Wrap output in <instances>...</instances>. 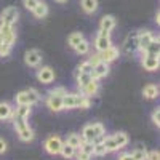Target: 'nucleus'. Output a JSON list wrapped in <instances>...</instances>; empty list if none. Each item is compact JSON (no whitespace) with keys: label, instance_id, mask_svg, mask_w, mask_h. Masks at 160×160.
<instances>
[{"label":"nucleus","instance_id":"32","mask_svg":"<svg viewBox=\"0 0 160 160\" xmlns=\"http://www.w3.org/2000/svg\"><path fill=\"white\" fill-rule=\"evenodd\" d=\"M106 154H109V152L106 151L102 142H95V146H93V155L95 157H104Z\"/></svg>","mask_w":160,"mask_h":160},{"label":"nucleus","instance_id":"14","mask_svg":"<svg viewBox=\"0 0 160 160\" xmlns=\"http://www.w3.org/2000/svg\"><path fill=\"white\" fill-rule=\"evenodd\" d=\"M118 56H120V50H118V48H115L114 45H112V47H109L108 50H104V51H101V53H99L101 61L108 62V64H111V62H114L115 59H118Z\"/></svg>","mask_w":160,"mask_h":160},{"label":"nucleus","instance_id":"35","mask_svg":"<svg viewBox=\"0 0 160 160\" xmlns=\"http://www.w3.org/2000/svg\"><path fill=\"white\" fill-rule=\"evenodd\" d=\"M93 146H95V144H93V142H87V141H83L82 144H80V151H82V152H85V154H88V155H91L93 157Z\"/></svg>","mask_w":160,"mask_h":160},{"label":"nucleus","instance_id":"27","mask_svg":"<svg viewBox=\"0 0 160 160\" xmlns=\"http://www.w3.org/2000/svg\"><path fill=\"white\" fill-rule=\"evenodd\" d=\"M82 10L88 15H93L96 10H98V0H82Z\"/></svg>","mask_w":160,"mask_h":160},{"label":"nucleus","instance_id":"34","mask_svg":"<svg viewBox=\"0 0 160 160\" xmlns=\"http://www.w3.org/2000/svg\"><path fill=\"white\" fill-rule=\"evenodd\" d=\"M77 71H78V72H85V74H91L93 66H91V62L87 59V61H83V62L78 64V69H77Z\"/></svg>","mask_w":160,"mask_h":160},{"label":"nucleus","instance_id":"37","mask_svg":"<svg viewBox=\"0 0 160 160\" xmlns=\"http://www.w3.org/2000/svg\"><path fill=\"white\" fill-rule=\"evenodd\" d=\"M11 45L5 43V42H0V56H8L11 53Z\"/></svg>","mask_w":160,"mask_h":160},{"label":"nucleus","instance_id":"18","mask_svg":"<svg viewBox=\"0 0 160 160\" xmlns=\"http://www.w3.org/2000/svg\"><path fill=\"white\" fill-rule=\"evenodd\" d=\"M115 24H117V21H115V18H114L112 15H106V16L101 18L99 31H104V32H109V34H111V31L115 28Z\"/></svg>","mask_w":160,"mask_h":160},{"label":"nucleus","instance_id":"11","mask_svg":"<svg viewBox=\"0 0 160 160\" xmlns=\"http://www.w3.org/2000/svg\"><path fill=\"white\" fill-rule=\"evenodd\" d=\"M155 37L151 31H138V51L144 53V50L148 48V45L152 42Z\"/></svg>","mask_w":160,"mask_h":160},{"label":"nucleus","instance_id":"21","mask_svg":"<svg viewBox=\"0 0 160 160\" xmlns=\"http://www.w3.org/2000/svg\"><path fill=\"white\" fill-rule=\"evenodd\" d=\"M32 15L37 18V19H43L47 15H48V5L45 2H38L37 7L32 10Z\"/></svg>","mask_w":160,"mask_h":160},{"label":"nucleus","instance_id":"40","mask_svg":"<svg viewBox=\"0 0 160 160\" xmlns=\"http://www.w3.org/2000/svg\"><path fill=\"white\" fill-rule=\"evenodd\" d=\"M38 2H40V0H24V7L28 8V10H31V11H32V10L37 7V3H38Z\"/></svg>","mask_w":160,"mask_h":160},{"label":"nucleus","instance_id":"44","mask_svg":"<svg viewBox=\"0 0 160 160\" xmlns=\"http://www.w3.org/2000/svg\"><path fill=\"white\" fill-rule=\"evenodd\" d=\"M5 151H7V142L0 138V154H3Z\"/></svg>","mask_w":160,"mask_h":160},{"label":"nucleus","instance_id":"2","mask_svg":"<svg viewBox=\"0 0 160 160\" xmlns=\"http://www.w3.org/2000/svg\"><path fill=\"white\" fill-rule=\"evenodd\" d=\"M13 125H15L16 135L19 136L21 141H24V142L34 141L35 133H34V130H32V127L29 125L28 120H24V118H13Z\"/></svg>","mask_w":160,"mask_h":160},{"label":"nucleus","instance_id":"38","mask_svg":"<svg viewBox=\"0 0 160 160\" xmlns=\"http://www.w3.org/2000/svg\"><path fill=\"white\" fill-rule=\"evenodd\" d=\"M74 160H91V155L82 152L80 149H75V154H74Z\"/></svg>","mask_w":160,"mask_h":160},{"label":"nucleus","instance_id":"15","mask_svg":"<svg viewBox=\"0 0 160 160\" xmlns=\"http://www.w3.org/2000/svg\"><path fill=\"white\" fill-rule=\"evenodd\" d=\"M47 108L53 112H61L62 111V96H55V95H47Z\"/></svg>","mask_w":160,"mask_h":160},{"label":"nucleus","instance_id":"28","mask_svg":"<svg viewBox=\"0 0 160 160\" xmlns=\"http://www.w3.org/2000/svg\"><path fill=\"white\" fill-rule=\"evenodd\" d=\"M141 55H152V56H158V37H155L152 42L148 45V48L144 50V53Z\"/></svg>","mask_w":160,"mask_h":160},{"label":"nucleus","instance_id":"30","mask_svg":"<svg viewBox=\"0 0 160 160\" xmlns=\"http://www.w3.org/2000/svg\"><path fill=\"white\" fill-rule=\"evenodd\" d=\"M74 51L77 53V55H88V53H90V42L83 38L82 42L74 48Z\"/></svg>","mask_w":160,"mask_h":160},{"label":"nucleus","instance_id":"1","mask_svg":"<svg viewBox=\"0 0 160 160\" xmlns=\"http://www.w3.org/2000/svg\"><path fill=\"white\" fill-rule=\"evenodd\" d=\"M83 141L87 142H102L104 136H106V127L99 122H95V123H88L83 127L82 133H80Z\"/></svg>","mask_w":160,"mask_h":160},{"label":"nucleus","instance_id":"46","mask_svg":"<svg viewBox=\"0 0 160 160\" xmlns=\"http://www.w3.org/2000/svg\"><path fill=\"white\" fill-rule=\"evenodd\" d=\"M55 2H58V3H66L68 0H55Z\"/></svg>","mask_w":160,"mask_h":160},{"label":"nucleus","instance_id":"41","mask_svg":"<svg viewBox=\"0 0 160 160\" xmlns=\"http://www.w3.org/2000/svg\"><path fill=\"white\" fill-rule=\"evenodd\" d=\"M146 160H160L158 151H148V157H146Z\"/></svg>","mask_w":160,"mask_h":160},{"label":"nucleus","instance_id":"22","mask_svg":"<svg viewBox=\"0 0 160 160\" xmlns=\"http://www.w3.org/2000/svg\"><path fill=\"white\" fill-rule=\"evenodd\" d=\"M91 80H93L91 74H85V72H78V71H77V74H75V82H77L78 90H82L88 82H91Z\"/></svg>","mask_w":160,"mask_h":160},{"label":"nucleus","instance_id":"7","mask_svg":"<svg viewBox=\"0 0 160 160\" xmlns=\"http://www.w3.org/2000/svg\"><path fill=\"white\" fill-rule=\"evenodd\" d=\"M42 53L38 50H28L24 53V62L29 66V68H38L40 64H42Z\"/></svg>","mask_w":160,"mask_h":160},{"label":"nucleus","instance_id":"23","mask_svg":"<svg viewBox=\"0 0 160 160\" xmlns=\"http://www.w3.org/2000/svg\"><path fill=\"white\" fill-rule=\"evenodd\" d=\"M114 139H115V142H117V146H118V149H123L125 146L130 142V138H128V135L125 131H117V133H114Z\"/></svg>","mask_w":160,"mask_h":160},{"label":"nucleus","instance_id":"20","mask_svg":"<svg viewBox=\"0 0 160 160\" xmlns=\"http://www.w3.org/2000/svg\"><path fill=\"white\" fill-rule=\"evenodd\" d=\"M31 106L28 104H22V106H16V109H15V118H24V120H28L31 117Z\"/></svg>","mask_w":160,"mask_h":160},{"label":"nucleus","instance_id":"17","mask_svg":"<svg viewBox=\"0 0 160 160\" xmlns=\"http://www.w3.org/2000/svg\"><path fill=\"white\" fill-rule=\"evenodd\" d=\"M98 91H99V82H98V80H91V82H88L82 90H80V93H82V95H85L87 98L96 96Z\"/></svg>","mask_w":160,"mask_h":160},{"label":"nucleus","instance_id":"43","mask_svg":"<svg viewBox=\"0 0 160 160\" xmlns=\"http://www.w3.org/2000/svg\"><path fill=\"white\" fill-rule=\"evenodd\" d=\"M117 160H135V158L131 157V154H130V152H122V154H120V155L117 157Z\"/></svg>","mask_w":160,"mask_h":160},{"label":"nucleus","instance_id":"16","mask_svg":"<svg viewBox=\"0 0 160 160\" xmlns=\"http://www.w3.org/2000/svg\"><path fill=\"white\" fill-rule=\"evenodd\" d=\"M10 118H15V108L10 102L2 101L0 102V120H10Z\"/></svg>","mask_w":160,"mask_h":160},{"label":"nucleus","instance_id":"26","mask_svg":"<svg viewBox=\"0 0 160 160\" xmlns=\"http://www.w3.org/2000/svg\"><path fill=\"white\" fill-rule=\"evenodd\" d=\"M82 142H83V139H82V136H80L78 133H71V135H68V138H66V144L72 146L74 149H78Z\"/></svg>","mask_w":160,"mask_h":160},{"label":"nucleus","instance_id":"5","mask_svg":"<svg viewBox=\"0 0 160 160\" xmlns=\"http://www.w3.org/2000/svg\"><path fill=\"white\" fill-rule=\"evenodd\" d=\"M19 18V11L16 7H7L2 15H0V24H5V26H13Z\"/></svg>","mask_w":160,"mask_h":160},{"label":"nucleus","instance_id":"13","mask_svg":"<svg viewBox=\"0 0 160 160\" xmlns=\"http://www.w3.org/2000/svg\"><path fill=\"white\" fill-rule=\"evenodd\" d=\"M109 71H111L109 64H108V62H104V61H99L96 66H93L91 77H93V80H101V78H104L106 75L109 74Z\"/></svg>","mask_w":160,"mask_h":160},{"label":"nucleus","instance_id":"19","mask_svg":"<svg viewBox=\"0 0 160 160\" xmlns=\"http://www.w3.org/2000/svg\"><path fill=\"white\" fill-rule=\"evenodd\" d=\"M142 96L146 99H155L158 96V87L155 83H148L142 88Z\"/></svg>","mask_w":160,"mask_h":160},{"label":"nucleus","instance_id":"3","mask_svg":"<svg viewBox=\"0 0 160 160\" xmlns=\"http://www.w3.org/2000/svg\"><path fill=\"white\" fill-rule=\"evenodd\" d=\"M62 144H64V141H62L58 135H51V136H48V138L45 139L43 148H45V151H47L48 154H51V155H58V154L61 152Z\"/></svg>","mask_w":160,"mask_h":160},{"label":"nucleus","instance_id":"12","mask_svg":"<svg viewBox=\"0 0 160 160\" xmlns=\"http://www.w3.org/2000/svg\"><path fill=\"white\" fill-rule=\"evenodd\" d=\"M141 64L146 71L149 72H154L158 69L160 66V61H158V56H152V55H141Z\"/></svg>","mask_w":160,"mask_h":160},{"label":"nucleus","instance_id":"42","mask_svg":"<svg viewBox=\"0 0 160 160\" xmlns=\"http://www.w3.org/2000/svg\"><path fill=\"white\" fill-rule=\"evenodd\" d=\"M88 61L91 62V66H96V64L101 61V58H99V53H95V55H91V58H90Z\"/></svg>","mask_w":160,"mask_h":160},{"label":"nucleus","instance_id":"8","mask_svg":"<svg viewBox=\"0 0 160 160\" xmlns=\"http://www.w3.org/2000/svg\"><path fill=\"white\" fill-rule=\"evenodd\" d=\"M0 40L8 45H15L16 42V32L13 31V26H5V24H0Z\"/></svg>","mask_w":160,"mask_h":160},{"label":"nucleus","instance_id":"33","mask_svg":"<svg viewBox=\"0 0 160 160\" xmlns=\"http://www.w3.org/2000/svg\"><path fill=\"white\" fill-rule=\"evenodd\" d=\"M15 99H16V106H22V104H28V106H29L28 95H26V90H24V91H19V93H16Z\"/></svg>","mask_w":160,"mask_h":160},{"label":"nucleus","instance_id":"31","mask_svg":"<svg viewBox=\"0 0 160 160\" xmlns=\"http://www.w3.org/2000/svg\"><path fill=\"white\" fill-rule=\"evenodd\" d=\"M64 158H74V154H75V149L72 148V146L69 144H62V148H61V152H59Z\"/></svg>","mask_w":160,"mask_h":160},{"label":"nucleus","instance_id":"6","mask_svg":"<svg viewBox=\"0 0 160 160\" xmlns=\"http://www.w3.org/2000/svg\"><path fill=\"white\" fill-rule=\"evenodd\" d=\"M109 47H112V40H111V34L109 32H104V31H99L96 38H95V48L98 53L108 50Z\"/></svg>","mask_w":160,"mask_h":160},{"label":"nucleus","instance_id":"25","mask_svg":"<svg viewBox=\"0 0 160 160\" xmlns=\"http://www.w3.org/2000/svg\"><path fill=\"white\" fill-rule=\"evenodd\" d=\"M130 154L135 160H146V157H148V149H146L142 144H138Z\"/></svg>","mask_w":160,"mask_h":160},{"label":"nucleus","instance_id":"9","mask_svg":"<svg viewBox=\"0 0 160 160\" xmlns=\"http://www.w3.org/2000/svg\"><path fill=\"white\" fill-rule=\"evenodd\" d=\"M37 80L40 83H51L53 80H55V71H53L50 66H42V68H38L37 71Z\"/></svg>","mask_w":160,"mask_h":160},{"label":"nucleus","instance_id":"39","mask_svg":"<svg viewBox=\"0 0 160 160\" xmlns=\"http://www.w3.org/2000/svg\"><path fill=\"white\" fill-rule=\"evenodd\" d=\"M151 118H152V123H154V125L158 128V127H160V109H158V108L152 111V115H151Z\"/></svg>","mask_w":160,"mask_h":160},{"label":"nucleus","instance_id":"24","mask_svg":"<svg viewBox=\"0 0 160 160\" xmlns=\"http://www.w3.org/2000/svg\"><path fill=\"white\" fill-rule=\"evenodd\" d=\"M26 95H28V101H29L31 108H32V106H35V104H38L40 99H42L40 93H38L35 88H28V90H26Z\"/></svg>","mask_w":160,"mask_h":160},{"label":"nucleus","instance_id":"10","mask_svg":"<svg viewBox=\"0 0 160 160\" xmlns=\"http://www.w3.org/2000/svg\"><path fill=\"white\" fill-rule=\"evenodd\" d=\"M136 51H138V32H131L123 42V53L130 56Z\"/></svg>","mask_w":160,"mask_h":160},{"label":"nucleus","instance_id":"4","mask_svg":"<svg viewBox=\"0 0 160 160\" xmlns=\"http://www.w3.org/2000/svg\"><path fill=\"white\" fill-rule=\"evenodd\" d=\"M82 93H66L62 96V111L69 109H78L80 101H82Z\"/></svg>","mask_w":160,"mask_h":160},{"label":"nucleus","instance_id":"29","mask_svg":"<svg viewBox=\"0 0 160 160\" xmlns=\"http://www.w3.org/2000/svg\"><path fill=\"white\" fill-rule=\"evenodd\" d=\"M85 37H83V34L82 32H72L69 37H68V43H69V47L71 48H75L80 42H82Z\"/></svg>","mask_w":160,"mask_h":160},{"label":"nucleus","instance_id":"45","mask_svg":"<svg viewBox=\"0 0 160 160\" xmlns=\"http://www.w3.org/2000/svg\"><path fill=\"white\" fill-rule=\"evenodd\" d=\"M155 22H157V24L160 22V15H158V11L155 13Z\"/></svg>","mask_w":160,"mask_h":160},{"label":"nucleus","instance_id":"36","mask_svg":"<svg viewBox=\"0 0 160 160\" xmlns=\"http://www.w3.org/2000/svg\"><path fill=\"white\" fill-rule=\"evenodd\" d=\"M66 93H68V90H66L64 87H55V88H51L48 91V95H55V96H64Z\"/></svg>","mask_w":160,"mask_h":160}]
</instances>
